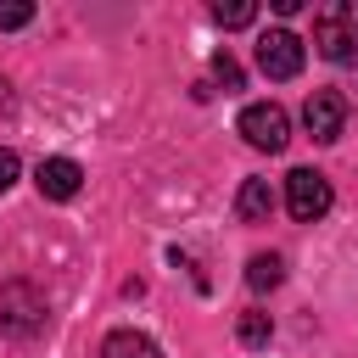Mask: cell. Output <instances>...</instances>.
Here are the masks:
<instances>
[{
  "instance_id": "1",
  "label": "cell",
  "mask_w": 358,
  "mask_h": 358,
  "mask_svg": "<svg viewBox=\"0 0 358 358\" xmlns=\"http://www.w3.org/2000/svg\"><path fill=\"white\" fill-rule=\"evenodd\" d=\"M313 45L336 67H358V0H330L313 11Z\"/></svg>"
},
{
  "instance_id": "2",
  "label": "cell",
  "mask_w": 358,
  "mask_h": 358,
  "mask_svg": "<svg viewBox=\"0 0 358 358\" xmlns=\"http://www.w3.org/2000/svg\"><path fill=\"white\" fill-rule=\"evenodd\" d=\"M330 201H336V190L319 168H291L285 173V207H291L296 224H319L330 213Z\"/></svg>"
},
{
  "instance_id": "3",
  "label": "cell",
  "mask_w": 358,
  "mask_h": 358,
  "mask_svg": "<svg viewBox=\"0 0 358 358\" xmlns=\"http://www.w3.org/2000/svg\"><path fill=\"white\" fill-rule=\"evenodd\" d=\"M45 319H50V313H45V296H39L28 280H11V285L0 291V330H6V336H22V341H28V336L45 330Z\"/></svg>"
},
{
  "instance_id": "4",
  "label": "cell",
  "mask_w": 358,
  "mask_h": 358,
  "mask_svg": "<svg viewBox=\"0 0 358 358\" xmlns=\"http://www.w3.org/2000/svg\"><path fill=\"white\" fill-rule=\"evenodd\" d=\"M235 129L246 134L252 151H285V140H291V117H285V106H274V101H252Z\"/></svg>"
},
{
  "instance_id": "5",
  "label": "cell",
  "mask_w": 358,
  "mask_h": 358,
  "mask_svg": "<svg viewBox=\"0 0 358 358\" xmlns=\"http://www.w3.org/2000/svg\"><path fill=\"white\" fill-rule=\"evenodd\" d=\"M257 67H263V78H296L302 73V39L291 28H268L257 39Z\"/></svg>"
},
{
  "instance_id": "6",
  "label": "cell",
  "mask_w": 358,
  "mask_h": 358,
  "mask_svg": "<svg viewBox=\"0 0 358 358\" xmlns=\"http://www.w3.org/2000/svg\"><path fill=\"white\" fill-rule=\"evenodd\" d=\"M302 123H308V134H313L319 145H330V140H341V129H347V101H341L336 90H313L308 106H302Z\"/></svg>"
},
{
  "instance_id": "7",
  "label": "cell",
  "mask_w": 358,
  "mask_h": 358,
  "mask_svg": "<svg viewBox=\"0 0 358 358\" xmlns=\"http://www.w3.org/2000/svg\"><path fill=\"white\" fill-rule=\"evenodd\" d=\"M34 185H39V196H50V201H67V196H78V185H84V168H78L73 157H45V162H39V173H34Z\"/></svg>"
},
{
  "instance_id": "8",
  "label": "cell",
  "mask_w": 358,
  "mask_h": 358,
  "mask_svg": "<svg viewBox=\"0 0 358 358\" xmlns=\"http://www.w3.org/2000/svg\"><path fill=\"white\" fill-rule=\"evenodd\" d=\"M235 213H241V224H268V213H274V190H268V179H241V190H235Z\"/></svg>"
},
{
  "instance_id": "9",
  "label": "cell",
  "mask_w": 358,
  "mask_h": 358,
  "mask_svg": "<svg viewBox=\"0 0 358 358\" xmlns=\"http://www.w3.org/2000/svg\"><path fill=\"white\" fill-rule=\"evenodd\" d=\"M95 358H162V347L151 336H140V330H112Z\"/></svg>"
},
{
  "instance_id": "10",
  "label": "cell",
  "mask_w": 358,
  "mask_h": 358,
  "mask_svg": "<svg viewBox=\"0 0 358 358\" xmlns=\"http://www.w3.org/2000/svg\"><path fill=\"white\" fill-rule=\"evenodd\" d=\"M285 280V263H280V252H257L252 263H246V285L252 291H274Z\"/></svg>"
},
{
  "instance_id": "11",
  "label": "cell",
  "mask_w": 358,
  "mask_h": 358,
  "mask_svg": "<svg viewBox=\"0 0 358 358\" xmlns=\"http://www.w3.org/2000/svg\"><path fill=\"white\" fill-rule=\"evenodd\" d=\"M235 336H241V347H263V341L274 336V319L252 308V313H241V319H235Z\"/></svg>"
},
{
  "instance_id": "12",
  "label": "cell",
  "mask_w": 358,
  "mask_h": 358,
  "mask_svg": "<svg viewBox=\"0 0 358 358\" xmlns=\"http://www.w3.org/2000/svg\"><path fill=\"white\" fill-rule=\"evenodd\" d=\"M252 17H257V0H218L213 6V22L218 28H246Z\"/></svg>"
},
{
  "instance_id": "13",
  "label": "cell",
  "mask_w": 358,
  "mask_h": 358,
  "mask_svg": "<svg viewBox=\"0 0 358 358\" xmlns=\"http://www.w3.org/2000/svg\"><path fill=\"white\" fill-rule=\"evenodd\" d=\"M213 78H218L224 90H241V62H235L229 50H218V56H213Z\"/></svg>"
},
{
  "instance_id": "14",
  "label": "cell",
  "mask_w": 358,
  "mask_h": 358,
  "mask_svg": "<svg viewBox=\"0 0 358 358\" xmlns=\"http://www.w3.org/2000/svg\"><path fill=\"white\" fill-rule=\"evenodd\" d=\"M28 22H34L28 0H0V28H28Z\"/></svg>"
},
{
  "instance_id": "15",
  "label": "cell",
  "mask_w": 358,
  "mask_h": 358,
  "mask_svg": "<svg viewBox=\"0 0 358 358\" xmlns=\"http://www.w3.org/2000/svg\"><path fill=\"white\" fill-rule=\"evenodd\" d=\"M17 168H22V162H17V151H6V145H0V196L17 185Z\"/></svg>"
},
{
  "instance_id": "16",
  "label": "cell",
  "mask_w": 358,
  "mask_h": 358,
  "mask_svg": "<svg viewBox=\"0 0 358 358\" xmlns=\"http://www.w3.org/2000/svg\"><path fill=\"white\" fill-rule=\"evenodd\" d=\"M0 112H11V90H6V78H0Z\"/></svg>"
}]
</instances>
